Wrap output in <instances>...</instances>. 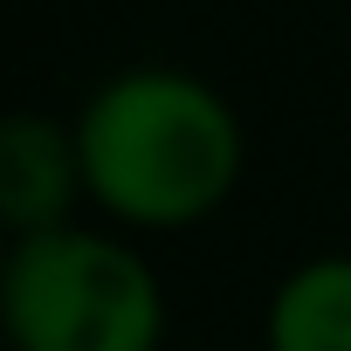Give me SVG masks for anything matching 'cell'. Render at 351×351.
<instances>
[{
	"label": "cell",
	"mask_w": 351,
	"mask_h": 351,
	"mask_svg": "<svg viewBox=\"0 0 351 351\" xmlns=\"http://www.w3.org/2000/svg\"><path fill=\"white\" fill-rule=\"evenodd\" d=\"M0 337L8 351H158L165 282L145 262V248L76 221L8 248Z\"/></svg>",
	"instance_id": "cell-2"
},
{
	"label": "cell",
	"mask_w": 351,
	"mask_h": 351,
	"mask_svg": "<svg viewBox=\"0 0 351 351\" xmlns=\"http://www.w3.org/2000/svg\"><path fill=\"white\" fill-rule=\"evenodd\" d=\"M8 248H14V241H8V234H0V262H8Z\"/></svg>",
	"instance_id": "cell-5"
},
{
	"label": "cell",
	"mask_w": 351,
	"mask_h": 351,
	"mask_svg": "<svg viewBox=\"0 0 351 351\" xmlns=\"http://www.w3.org/2000/svg\"><path fill=\"white\" fill-rule=\"evenodd\" d=\"M69 124L83 145L90 207L131 234L214 221L248 172L241 110L207 76L172 62H131L104 76Z\"/></svg>",
	"instance_id": "cell-1"
},
{
	"label": "cell",
	"mask_w": 351,
	"mask_h": 351,
	"mask_svg": "<svg viewBox=\"0 0 351 351\" xmlns=\"http://www.w3.org/2000/svg\"><path fill=\"white\" fill-rule=\"evenodd\" d=\"M262 351H351V248L310 255L276 282Z\"/></svg>",
	"instance_id": "cell-4"
},
{
	"label": "cell",
	"mask_w": 351,
	"mask_h": 351,
	"mask_svg": "<svg viewBox=\"0 0 351 351\" xmlns=\"http://www.w3.org/2000/svg\"><path fill=\"white\" fill-rule=\"evenodd\" d=\"M90 200L76 124L49 110H8L0 117V234L35 241L56 228H76V207Z\"/></svg>",
	"instance_id": "cell-3"
}]
</instances>
